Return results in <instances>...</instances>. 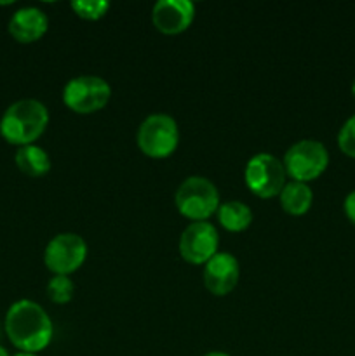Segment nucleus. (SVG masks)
Returning a JSON list of instances; mask_svg holds the SVG:
<instances>
[{"label":"nucleus","instance_id":"obj_1","mask_svg":"<svg viewBox=\"0 0 355 356\" xmlns=\"http://www.w3.org/2000/svg\"><path fill=\"white\" fill-rule=\"evenodd\" d=\"M3 330L17 351L33 355L44 351L54 334L51 316L31 299H19L9 306L3 318Z\"/></svg>","mask_w":355,"mask_h":356},{"label":"nucleus","instance_id":"obj_2","mask_svg":"<svg viewBox=\"0 0 355 356\" xmlns=\"http://www.w3.org/2000/svg\"><path fill=\"white\" fill-rule=\"evenodd\" d=\"M49 125V110L42 101L33 97L14 101L0 118V136L9 145H35Z\"/></svg>","mask_w":355,"mask_h":356},{"label":"nucleus","instance_id":"obj_3","mask_svg":"<svg viewBox=\"0 0 355 356\" xmlns=\"http://www.w3.org/2000/svg\"><path fill=\"white\" fill-rule=\"evenodd\" d=\"M174 205L183 218L191 222L207 221L221 205L219 190L211 179L204 176H190L178 186Z\"/></svg>","mask_w":355,"mask_h":356},{"label":"nucleus","instance_id":"obj_4","mask_svg":"<svg viewBox=\"0 0 355 356\" xmlns=\"http://www.w3.org/2000/svg\"><path fill=\"white\" fill-rule=\"evenodd\" d=\"M136 143L148 159L162 160L173 155L180 145L178 122L167 113H152L139 124Z\"/></svg>","mask_w":355,"mask_h":356},{"label":"nucleus","instance_id":"obj_5","mask_svg":"<svg viewBox=\"0 0 355 356\" xmlns=\"http://www.w3.org/2000/svg\"><path fill=\"white\" fill-rule=\"evenodd\" d=\"M284 169L291 181L306 183L315 181L322 176L329 167V152L324 143L317 139H301L289 146L284 153Z\"/></svg>","mask_w":355,"mask_h":356},{"label":"nucleus","instance_id":"obj_6","mask_svg":"<svg viewBox=\"0 0 355 356\" xmlns=\"http://www.w3.org/2000/svg\"><path fill=\"white\" fill-rule=\"evenodd\" d=\"M111 99V87L103 76H73L63 87V103L79 115H90L103 110Z\"/></svg>","mask_w":355,"mask_h":356},{"label":"nucleus","instance_id":"obj_7","mask_svg":"<svg viewBox=\"0 0 355 356\" xmlns=\"http://www.w3.org/2000/svg\"><path fill=\"white\" fill-rule=\"evenodd\" d=\"M244 181L249 191L263 200L278 197L287 183L284 163L271 153H256L251 156L244 169Z\"/></svg>","mask_w":355,"mask_h":356},{"label":"nucleus","instance_id":"obj_8","mask_svg":"<svg viewBox=\"0 0 355 356\" xmlns=\"http://www.w3.org/2000/svg\"><path fill=\"white\" fill-rule=\"evenodd\" d=\"M87 259V243L77 233H58L49 240L44 250V264L52 275L70 277Z\"/></svg>","mask_w":355,"mask_h":356},{"label":"nucleus","instance_id":"obj_9","mask_svg":"<svg viewBox=\"0 0 355 356\" xmlns=\"http://www.w3.org/2000/svg\"><path fill=\"white\" fill-rule=\"evenodd\" d=\"M219 233L207 221L190 222L183 229L178 242V250L188 264H205L219 252Z\"/></svg>","mask_w":355,"mask_h":356},{"label":"nucleus","instance_id":"obj_10","mask_svg":"<svg viewBox=\"0 0 355 356\" xmlns=\"http://www.w3.org/2000/svg\"><path fill=\"white\" fill-rule=\"evenodd\" d=\"M204 285L212 296H228L240 278V264L233 254L218 252L204 264Z\"/></svg>","mask_w":355,"mask_h":356},{"label":"nucleus","instance_id":"obj_11","mask_svg":"<svg viewBox=\"0 0 355 356\" xmlns=\"http://www.w3.org/2000/svg\"><path fill=\"white\" fill-rule=\"evenodd\" d=\"M195 19V3L191 0H159L152 9V23L160 33L180 35Z\"/></svg>","mask_w":355,"mask_h":356},{"label":"nucleus","instance_id":"obj_12","mask_svg":"<svg viewBox=\"0 0 355 356\" xmlns=\"http://www.w3.org/2000/svg\"><path fill=\"white\" fill-rule=\"evenodd\" d=\"M7 30L10 37L19 44H33L47 33L49 17L44 10L35 6L19 7L10 16Z\"/></svg>","mask_w":355,"mask_h":356},{"label":"nucleus","instance_id":"obj_13","mask_svg":"<svg viewBox=\"0 0 355 356\" xmlns=\"http://www.w3.org/2000/svg\"><path fill=\"white\" fill-rule=\"evenodd\" d=\"M278 200H281V207L285 214L298 218V216H305L312 209L313 191L310 184L287 181L278 195Z\"/></svg>","mask_w":355,"mask_h":356},{"label":"nucleus","instance_id":"obj_14","mask_svg":"<svg viewBox=\"0 0 355 356\" xmlns=\"http://www.w3.org/2000/svg\"><path fill=\"white\" fill-rule=\"evenodd\" d=\"M14 162L19 172H23L28 177H42L49 174L52 162L49 153L38 145H28L17 148L14 155Z\"/></svg>","mask_w":355,"mask_h":356},{"label":"nucleus","instance_id":"obj_15","mask_svg":"<svg viewBox=\"0 0 355 356\" xmlns=\"http://www.w3.org/2000/svg\"><path fill=\"white\" fill-rule=\"evenodd\" d=\"M216 216H218V222L221 225V228L230 233L246 232L253 222V211L249 205L240 200L223 202Z\"/></svg>","mask_w":355,"mask_h":356},{"label":"nucleus","instance_id":"obj_16","mask_svg":"<svg viewBox=\"0 0 355 356\" xmlns=\"http://www.w3.org/2000/svg\"><path fill=\"white\" fill-rule=\"evenodd\" d=\"M45 292H47L49 301H52L54 305H66L75 296V284L72 278L65 277V275H52L51 280L47 282Z\"/></svg>","mask_w":355,"mask_h":356},{"label":"nucleus","instance_id":"obj_17","mask_svg":"<svg viewBox=\"0 0 355 356\" xmlns=\"http://www.w3.org/2000/svg\"><path fill=\"white\" fill-rule=\"evenodd\" d=\"M70 6H72L73 13L82 19L97 21L106 16L111 3L108 0H73Z\"/></svg>","mask_w":355,"mask_h":356},{"label":"nucleus","instance_id":"obj_18","mask_svg":"<svg viewBox=\"0 0 355 356\" xmlns=\"http://www.w3.org/2000/svg\"><path fill=\"white\" fill-rule=\"evenodd\" d=\"M338 148L345 156L355 160V113L341 125L338 132Z\"/></svg>","mask_w":355,"mask_h":356},{"label":"nucleus","instance_id":"obj_19","mask_svg":"<svg viewBox=\"0 0 355 356\" xmlns=\"http://www.w3.org/2000/svg\"><path fill=\"white\" fill-rule=\"evenodd\" d=\"M343 212H345V216H347L348 221L355 226V190H352L350 193L345 197Z\"/></svg>","mask_w":355,"mask_h":356},{"label":"nucleus","instance_id":"obj_20","mask_svg":"<svg viewBox=\"0 0 355 356\" xmlns=\"http://www.w3.org/2000/svg\"><path fill=\"white\" fill-rule=\"evenodd\" d=\"M202 356H232V355L225 353V351H209V353H205Z\"/></svg>","mask_w":355,"mask_h":356},{"label":"nucleus","instance_id":"obj_21","mask_svg":"<svg viewBox=\"0 0 355 356\" xmlns=\"http://www.w3.org/2000/svg\"><path fill=\"white\" fill-rule=\"evenodd\" d=\"M0 356H10V355H9V351L6 350V348L0 346Z\"/></svg>","mask_w":355,"mask_h":356},{"label":"nucleus","instance_id":"obj_22","mask_svg":"<svg viewBox=\"0 0 355 356\" xmlns=\"http://www.w3.org/2000/svg\"><path fill=\"white\" fill-rule=\"evenodd\" d=\"M13 356H38V355H33V353H21V351H17V353L13 355Z\"/></svg>","mask_w":355,"mask_h":356},{"label":"nucleus","instance_id":"obj_23","mask_svg":"<svg viewBox=\"0 0 355 356\" xmlns=\"http://www.w3.org/2000/svg\"><path fill=\"white\" fill-rule=\"evenodd\" d=\"M350 90H352V96H354V99H355V79H354V82H352Z\"/></svg>","mask_w":355,"mask_h":356}]
</instances>
